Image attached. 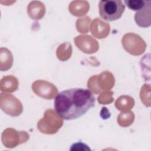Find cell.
Instances as JSON below:
<instances>
[{"label": "cell", "instance_id": "cell-3", "mask_svg": "<svg viewBox=\"0 0 151 151\" xmlns=\"http://www.w3.org/2000/svg\"><path fill=\"white\" fill-rule=\"evenodd\" d=\"M14 106L22 110V106L21 102L11 94H1V108L6 113L12 116H17L21 114Z\"/></svg>", "mask_w": 151, "mask_h": 151}, {"label": "cell", "instance_id": "cell-6", "mask_svg": "<svg viewBox=\"0 0 151 151\" xmlns=\"http://www.w3.org/2000/svg\"><path fill=\"white\" fill-rule=\"evenodd\" d=\"M32 86L44 89L43 90H41V91L37 92L36 94H37V95H38L40 97L45 98V99H47L49 100L51 99H52L55 96V94L57 93V91H55L47 90V88H50V87L54 86V85L50 83L47 82L44 80H42H42H37L32 84Z\"/></svg>", "mask_w": 151, "mask_h": 151}, {"label": "cell", "instance_id": "cell-2", "mask_svg": "<svg viewBox=\"0 0 151 151\" xmlns=\"http://www.w3.org/2000/svg\"><path fill=\"white\" fill-rule=\"evenodd\" d=\"M99 8L100 15L104 20L114 21L122 17L125 6L120 0L100 1Z\"/></svg>", "mask_w": 151, "mask_h": 151}, {"label": "cell", "instance_id": "cell-4", "mask_svg": "<svg viewBox=\"0 0 151 151\" xmlns=\"http://www.w3.org/2000/svg\"><path fill=\"white\" fill-rule=\"evenodd\" d=\"M150 3L151 1H146L144 8L136 13L134 15L135 21L137 24L141 27H147L150 25V22L146 20V17L150 18Z\"/></svg>", "mask_w": 151, "mask_h": 151}, {"label": "cell", "instance_id": "cell-7", "mask_svg": "<svg viewBox=\"0 0 151 151\" xmlns=\"http://www.w3.org/2000/svg\"><path fill=\"white\" fill-rule=\"evenodd\" d=\"M17 79L13 76H8L4 77L1 81V90L2 91L14 92L18 88Z\"/></svg>", "mask_w": 151, "mask_h": 151}, {"label": "cell", "instance_id": "cell-1", "mask_svg": "<svg viewBox=\"0 0 151 151\" xmlns=\"http://www.w3.org/2000/svg\"><path fill=\"white\" fill-rule=\"evenodd\" d=\"M95 97L90 90L73 88L58 93L54 100L57 113L63 119L71 120L85 114L94 106Z\"/></svg>", "mask_w": 151, "mask_h": 151}, {"label": "cell", "instance_id": "cell-5", "mask_svg": "<svg viewBox=\"0 0 151 151\" xmlns=\"http://www.w3.org/2000/svg\"><path fill=\"white\" fill-rule=\"evenodd\" d=\"M28 14L32 19H40L44 17L45 8L44 4L40 1H32L28 6Z\"/></svg>", "mask_w": 151, "mask_h": 151}, {"label": "cell", "instance_id": "cell-8", "mask_svg": "<svg viewBox=\"0 0 151 151\" xmlns=\"http://www.w3.org/2000/svg\"><path fill=\"white\" fill-rule=\"evenodd\" d=\"M124 2L129 9L133 11H140L142 9L146 4V1L142 0H125Z\"/></svg>", "mask_w": 151, "mask_h": 151}]
</instances>
